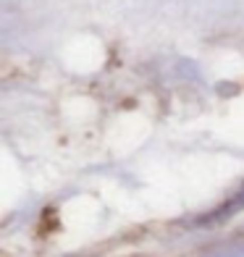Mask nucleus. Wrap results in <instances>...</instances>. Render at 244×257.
Listing matches in <instances>:
<instances>
[{
  "label": "nucleus",
  "mask_w": 244,
  "mask_h": 257,
  "mask_svg": "<svg viewBox=\"0 0 244 257\" xmlns=\"http://www.w3.org/2000/svg\"><path fill=\"white\" fill-rule=\"evenodd\" d=\"M239 207H244V189L234 197V200H231V202H226L223 207H220V210H215V213L213 215H207V218H202L200 220V223H213V220H220V218H226L228 213H236V210Z\"/></svg>",
  "instance_id": "f257e3e1"
}]
</instances>
